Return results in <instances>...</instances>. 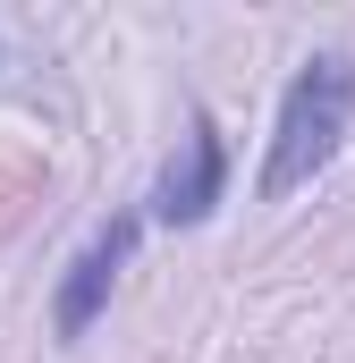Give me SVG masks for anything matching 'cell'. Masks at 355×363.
Masks as SVG:
<instances>
[{
  "label": "cell",
  "mask_w": 355,
  "mask_h": 363,
  "mask_svg": "<svg viewBox=\"0 0 355 363\" xmlns=\"http://www.w3.org/2000/svg\"><path fill=\"white\" fill-rule=\"evenodd\" d=\"M220 194H229V144H220L212 110H186V135L153 178V220L161 228H203Z\"/></svg>",
  "instance_id": "cell-3"
},
{
  "label": "cell",
  "mask_w": 355,
  "mask_h": 363,
  "mask_svg": "<svg viewBox=\"0 0 355 363\" xmlns=\"http://www.w3.org/2000/svg\"><path fill=\"white\" fill-rule=\"evenodd\" d=\"M136 237H144V220H136V211H110V220H102V228L85 237V254L68 262L60 296H51V338H60V347H77L93 321L110 313V287H119V271H127Z\"/></svg>",
  "instance_id": "cell-2"
},
{
  "label": "cell",
  "mask_w": 355,
  "mask_h": 363,
  "mask_svg": "<svg viewBox=\"0 0 355 363\" xmlns=\"http://www.w3.org/2000/svg\"><path fill=\"white\" fill-rule=\"evenodd\" d=\"M347 127H355V60L347 51H313V60L288 77V93H279V127H271V152H263L254 194H263V203H288L296 186H313L339 161Z\"/></svg>",
  "instance_id": "cell-1"
}]
</instances>
